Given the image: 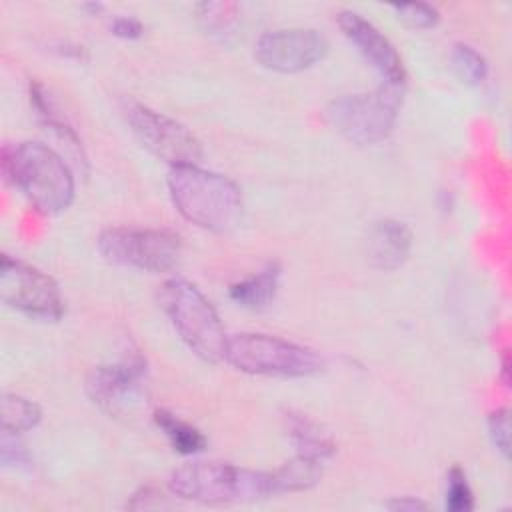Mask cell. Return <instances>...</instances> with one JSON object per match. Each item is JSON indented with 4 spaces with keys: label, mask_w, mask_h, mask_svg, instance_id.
I'll return each mask as SVG.
<instances>
[{
    "label": "cell",
    "mask_w": 512,
    "mask_h": 512,
    "mask_svg": "<svg viewBox=\"0 0 512 512\" xmlns=\"http://www.w3.org/2000/svg\"><path fill=\"white\" fill-rule=\"evenodd\" d=\"M126 506H128V508H136V510L162 506V494H158L156 490H152L150 486H146V488H140L138 492H134L132 498H130V502H128Z\"/></svg>",
    "instance_id": "obj_26"
},
{
    "label": "cell",
    "mask_w": 512,
    "mask_h": 512,
    "mask_svg": "<svg viewBox=\"0 0 512 512\" xmlns=\"http://www.w3.org/2000/svg\"><path fill=\"white\" fill-rule=\"evenodd\" d=\"M322 478V466L318 460L296 454V458L284 462L280 468L270 472L272 492H302L316 486Z\"/></svg>",
    "instance_id": "obj_16"
},
{
    "label": "cell",
    "mask_w": 512,
    "mask_h": 512,
    "mask_svg": "<svg viewBox=\"0 0 512 512\" xmlns=\"http://www.w3.org/2000/svg\"><path fill=\"white\" fill-rule=\"evenodd\" d=\"M154 422L166 434V438L170 440V444L176 452L196 454V452H202L206 448L204 434L196 426H192L190 422L178 418L176 414L160 408V410L154 412Z\"/></svg>",
    "instance_id": "obj_17"
},
{
    "label": "cell",
    "mask_w": 512,
    "mask_h": 512,
    "mask_svg": "<svg viewBox=\"0 0 512 512\" xmlns=\"http://www.w3.org/2000/svg\"><path fill=\"white\" fill-rule=\"evenodd\" d=\"M282 420L284 430L300 456L322 462L336 454V440L332 438V434L308 414L288 410L284 412Z\"/></svg>",
    "instance_id": "obj_14"
},
{
    "label": "cell",
    "mask_w": 512,
    "mask_h": 512,
    "mask_svg": "<svg viewBox=\"0 0 512 512\" xmlns=\"http://www.w3.org/2000/svg\"><path fill=\"white\" fill-rule=\"evenodd\" d=\"M412 250V232L400 220H378L366 240L368 260L378 270L400 268Z\"/></svg>",
    "instance_id": "obj_13"
},
{
    "label": "cell",
    "mask_w": 512,
    "mask_h": 512,
    "mask_svg": "<svg viewBox=\"0 0 512 512\" xmlns=\"http://www.w3.org/2000/svg\"><path fill=\"white\" fill-rule=\"evenodd\" d=\"M4 172L28 202L44 212L58 214L74 200V176L66 160L48 144L20 142L4 150Z\"/></svg>",
    "instance_id": "obj_2"
},
{
    "label": "cell",
    "mask_w": 512,
    "mask_h": 512,
    "mask_svg": "<svg viewBox=\"0 0 512 512\" xmlns=\"http://www.w3.org/2000/svg\"><path fill=\"white\" fill-rule=\"evenodd\" d=\"M328 52V40L312 28H280L264 32L254 44V58L260 66L296 74L312 68Z\"/></svg>",
    "instance_id": "obj_11"
},
{
    "label": "cell",
    "mask_w": 512,
    "mask_h": 512,
    "mask_svg": "<svg viewBox=\"0 0 512 512\" xmlns=\"http://www.w3.org/2000/svg\"><path fill=\"white\" fill-rule=\"evenodd\" d=\"M0 298L34 320L54 322L64 314V300L56 280L8 254L0 258Z\"/></svg>",
    "instance_id": "obj_9"
},
{
    "label": "cell",
    "mask_w": 512,
    "mask_h": 512,
    "mask_svg": "<svg viewBox=\"0 0 512 512\" xmlns=\"http://www.w3.org/2000/svg\"><path fill=\"white\" fill-rule=\"evenodd\" d=\"M390 8L396 12L398 20H402L406 26L416 30L432 28L440 20L438 10L432 4H424V2H400V4H392Z\"/></svg>",
    "instance_id": "obj_21"
},
{
    "label": "cell",
    "mask_w": 512,
    "mask_h": 512,
    "mask_svg": "<svg viewBox=\"0 0 512 512\" xmlns=\"http://www.w3.org/2000/svg\"><path fill=\"white\" fill-rule=\"evenodd\" d=\"M146 382V358L138 352L122 356L114 364H100L86 376L88 398L112 416L132 410L142 398Z\"/></svg>",
    "instance_id": "obj_10"
},
{
    "label": "cell",
    "mask_w": 512,
    "mask_h": 512,
    "mask_svg": "<svg viewBox=\"0 0 512 512\" xmlns=\"http://www.w3.org/2000/svg\"><path fill=\"white\" fill-rule=\"evenodd\" d=\"M158 302L180 340L204 362L224 360L228 336L212 302L186 278H170L158 290Z\"/></svg>",
    "instance_id": "obj_3"
},
{
    "label": "cell",
    "mask_w": 512,
    "mask_h": 512,
    "mask_svg": "<svg viewBox=\"0 0 512 512\" xmlns=\"http://www.w3.org/2000/svg\"><path fill=\"white\" fill-rule=\"evenodd\" d=\"M42 418L38 404L18 394L2 396V430L22 434L32 430Z\"/></svg>",
    "instance_id": "obj_18"
},
{
    "label": "cell",
    "mask_w": 512,
    "mask_h": 512,
    "mask_svg": "<svg viewBox=\"0 0 512 512\" xmlns=\"http://www.w3.org/2000/svg\"><path fill=\"white\" fill-rule=\"evenodd\" d=\"M282 268L278 262H268L260 272L252 274L246 280H240L230 286V298L248 310L268 308L278 292Z\"/></svg>",
    "instance_id": "obj_15"
},
{
    "label": "cell",
    "mask_w": 512,
    "mask_h": 512,
    "mask_svg": "<svg viewBox=\"0 0 512 512\" xmlns=\"http://www.w3.org/2000/svg\"><path fill=\"white\" fill-rule=\"evenodd\" d=\"M96 244L106 262L150 274L174 268L182 254L180 236L164 228H108Z\"/></svg>",
    "instance_id": "obj_7"
},
{
    "label": "cell",
    "mask_w": 512,
    "mask_h": 512,
    "mask_svg": "<svg viewBox=\"0 0 512 512\" xmlns=\"http://www.w3.org/2000/svg\"><path fill=\"white\" fill-rule=\"evenodd\" d=\"M0 454H2V464L4 466H22V464L30 462L24 444L18 440V434L8 432V430H2Z\"/></svg>",
    "instance_id": "obj_24"
},
{
    "label": "cell",
    "mask_w": 512,
    "mask_h": 512,
    "mask_svg": "<svg viewBox=\"0 0 512 512\" xmlns=\"http://www.w3.org/2000/svg\"><path fill=\"white\" fill-rule=\"evenodd\" d=\"M110 30L114 36L118 38H126V40H134L140 38L144 32V26L140 20L132 18V16H116L110 24Z\"/></svg>",
    "instance_id": "obj_25"
},
{
    "label": "cell",
    "mask_w": 512,
    "mask_h": 512,
    "mask_svg": "<svg viewBox=\"0 0 512 512\" xmlns=\"http://www.w3.org/2000/svg\"><path fill=\"white\" fill-rule=\"evenodd\" d=\"M402 104V86L384 84L374 92L344 94L326 108V120L358 146L378 144L392 132Z\"/></svg>",
    "instance_id": "obj_6"
},
{
    "label": "cell",
    "mask_w": 512,
    "mask_h": 512,
    "mask_svg": "<svg viewBox=\"0 0 512 512\" xmlns=\"http://www.w3.org/2000/svg\"><path fill=\"white\" fill-rule=\"evenodd\" d=\"M168 192L182 218L210 232L232 228L242 208L240 188L198 164L170 166Z\"/></svg>",
    "instance_id": "obj_1"
},
{
    "label": "cell",
    "mask_w": 512,
    "mask_h": 512,
    "mask_svg": "<svg viewBox=\"0 0 512 512\" xmlns=\"http://www.w3.org/2000/svg\"><path fill=\"white\" fill-rule=\"evenodd\" d=\"M388 510H394V512H418V510H426L428 504L414 498V496H402V498H394L386 504Z\"/></svg>",
    "instance_id": "obj_27"
},
{
    "label": "cell",
    "mask_w": 512,
    "mask_h": 512,
    "mask_svg": "<svg viewBox=\"0 0 512 512\" xmlns=\"http://www.w3.org/2000/svg\"><path fill=\"white\" fill-rule=\"evenodd\" d=\"M446 508L452 512H468L474 508V496L466 482V474L454 466L448 472V488H446Z\"/></svg>",
    "instance_id": "obj_22"
},
{
    "label": "cell",
    "mask_w": 512,
    "mask_h": 512,
    "mask_svg": "<svg viewBox=\"0 0 512 512\" xmlns=\"http://www.w3.org/2000/svg\"><path fill=\"white\" fill-rule=\"evenodd\" d=\"M488 432L494 446L502 452L504 458L510 454V416L508 410H496L488 418Z\"/></svg>",
    "instance_id": "obj_23"
},
{
    "label": "cell",
    "mask_w": 512,
    "mask_h": 512,
    "mask_svg": "<svg viewBox=\"0 0 512 512\" xmlns=\"http://www.w3.org/2000/svg\"><path fill=\"white\" fill-rule=\"evenodd\" d=\"M120 110L130 132L156 158L170 166L200 162L202 144L184 124L134 98H124Z\"/></svg>",
    "instance_id": "obj_8"
},
{
    "label": "cell",
    "mask_w": 512,
    "mask_h": 512,
    "mask_svg": "<svg viewBox=\"0 0 512 512\" xmlns=\"http://www.w3.org/2000/svg\"><path fill=\"white\" fill-rule=\"evenodd\" d=\"M224 360L246 374L280 378L312 376L326 366L316 350L258 332L228 336Z\"/></svg>",
    "instance_id": "obj_5"
},
{
    "label": "cell",
    "mask_w": 512,
    "mask_h": 512,
    "mask_svg": "<svg viewBox=\"0 0 512 512\" xmlns=\"http://www.w3.org/2000/svg\"><path fill=\"white\" fill-rule=\"evenodd\" d=\"M450 60H452V66L458 72V76L472 86H480L488 76L486 58L470 44H462V42L454 44Z\"/></svg>",
    "instance_id": "obj_19"
},
{
    "label": "cell",
    "mask_w": 512,
    "mask_h": 512,
    "mask_svg": "<svg viewBox=\"0 0 512 512\" xmlns=\"http://www.w3.org/2000/svg\"><path fill=\"white\" fill-rule=\"evenodd\" d=\"M238 16V6L234 2H204L198 4V18L206 30L222 34L232 26Z\"/></svg>",
    "instance_id": "obj_20"
},
{
    "label": "cell",
    "mask_w": 512,
    "mask_h": 512,
    "mask_svg": "<svg viewBox=\"0 0 512 512\" xmlns=\"http://www.w3.org/2000/svg\"><path fill=\"white\" fill-rule=\"evenodd\" d=\"M168 486L174 496L202 504L252 502L274 494L270 472L240 468L216 460L182 464L170 474Z\"/></svg>",
    "instance_id": "obj_4"
},
{
    "label": "cell",
    "mask_w": 512,
    "mask_h": 512,
    "mask_svg": "<svg viewBox=\"0 0 512 512\" xmlns=\"http://www.w3.org/2000/svg\"><path fill=\"white\" fill-rule=\"evenodd\" d=\"M342 34L356 46V50L370 62V66L392 86H404L406 68L394 44L362 14L344 10L338 14Z\"/></svg>",
    "instance_id": "obj_12"
}]
</instances>
